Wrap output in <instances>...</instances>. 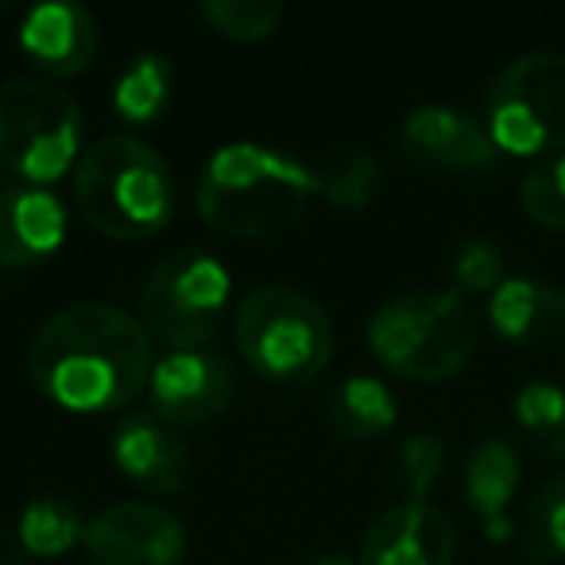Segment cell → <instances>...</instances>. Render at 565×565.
Instances as JSON below:
<instances>
[{"instance_id":"6da1fadb","label":"cell","mask_w":565,"mask_h":565,"mask_svg":"<svg viewBox=\"0 0 565 565\" xmlns=\"http://www.w3.org/2000/svg\"><path fill=\"white\" fill-rule=\"evenodd\" d=\"M151 338L113 302H74L51 315L28 345V376L51 403L78 415L120 411L151 380Z\"/></svg>"},{"instance_id":"7a4b0ae2","label":"cell","mask_w":565,"mask_h":565,"mask_svg":"<svg viewBox=\"0 0 565 565\" xmlns=\"http://www.w3.org/2000/svg\"><path fill=\"white\" fill-rule=\"evenodd\" d=\"M315 194V167L256 140L217 148L194 182V205L205 225L241 241L287 233L307 217Z\"/></svg>"},{"instance_id":"3957f363","label":"cell","mask_w":565,"mask_h":565,"mask_svg":"<svg viewBox=\"0 0 565 565\" xmlns=\"http://www.w3.org/2000/svg\"><path fill=\"white\" fill-rule=\"evenodd\" d=\"M74 198L82 217L113 241H148L163 233L179 205L167 159L132 132H109L82 151Z\"/></svg>"},{"instance_id":"277c9868","label":"cell","mask_w":565,"mask_h":565,"mask_svg":"<svg viewBox=\"0 0 565 565\" xmlns=\"http://www.w3.org/2000/svg\"><path fill=\"white\" fill-rule=\"evenodd\" d=\"M477 318L457 291H407L387 299L369 322V345L403 380L438 384L477 353Z\"/></svg>"},{"instance_id":"5b68a950","label":"cell","mask_w":565,"mask_h":565,"mask_svg":"<svg viewBox=\"0 0 565 565\" xmlns=\"http://www.w3.org/2000/svg\"><path fill=\"white\" fill-rule=\"evenodd\" d=\"M233 333L244 364L275 384H310L333 356V322L322 302L282 282L236 302Z\"/></svg>"},{"instance_id":"8992f818","label":"cell","mask_w":565,"mask_h":565,"mask_svg":"<svg viewBox=\"0 0 565 565\" xmlns=\"http://www.w3.org/2000/svg\"><path fill=\"white\" fill-rule=\"evenodd\" d=\"M82 159V109L47 78L0 82V167L28 186L63 179Z\"/></svg>"},{"instance_id":"52a82bcc","label":"cell","mask_w":565,"mask_h":565,"mask_svg":"<svg viewBox=\"0 0 565 565\" xmlns=\"http://www.w3.org/2000/svg\"><path fill=\"white\" fill-rule=\"evenodd\" d=\"M233 307V275L202 248L163 256L140 287V326L167 349H205Z\"/></svg>"},{"instance_id":"ba28073f","label":"cell","mask_w":565,"mask_h":565,"mask_svg":"<svg viewBox=\"0 0 565 565\" xmlns=\"http://www.w3.org/2000/svg\"><path fill=\"white\" fill-rule=\"evenodd\" d=\"M484 128L508 156L565 151V55L531 51L511 58L488 86Z\"/></svg>"},{"instance_id":"9c48e42d","label":"cell","mask_w":565,"mask_h":565,"mask_svg":"<svg viewBox=\"0 0 565 565\" xmlns=\"http://www.w3.org/2000/svg\"><path fill=\"white\" fill-rule=\"evenodd\" d=\"M89 565H179L186 526L151 500H120L86 523Z\"/></svg>"},{"instance_id":"30bf717a","label":"cell","mask_w":565,"mask_h":565,"mask_svg":"<svg viewBox=\"0 0 565 565\" xmlns=\"http://www.w3.org/2000/svg\"><path fill=\"white\" fill-rule=\"evenodd\" d=\"M151 407L167 426H202L225 415L236 395V372L217 349H167L151 364Z\"/></svg>"},{"instance_id":"8fae6325","label":"cell","mask_w":565,"mask_h":565,"mask_svg":"<svg viewBox=\"0 0 565 565\" xmlns=\"http://www.w3.org/2000/svg\"><path fill=\"white\" fill-rule=\"evenodd\" d=\"M403 148L418 163L461 174H488L500 167L503 151L477 117L449 105H423L403 120Z\"/></svg>"},{"instance_id":"7c38bea8","label":"cell","mask_w":565,"mask_h":565,"mask_svg":"<svg viewBox=\"0 0 565 565\" xmlns=\"http://www.w3.org/2000/svg\"><path fill=\"white\" fill-rule=\"evenodd\" d=\"M454 523L426 500L387 508L361 542V565H454Z\"/></svg>"},{"instance_id":"4fadbf2b","label":"cell","mask_w":565,"mask_h":565,"mask_svg":"<svg viewBox=\"0 0 565 565\" xmlns=\"http://www.w3.org/2000/svg\"><path fill=\"white\" fill-rule=\"evenodd\" d=\"M97 20L86 4L74 0H43L28 9L20 24V47L51 78L86 74L97 58Z\"/></svg>"},{"instance_id":"5bb4252c","label":"cell","mask_w":565,"mask_h":565,"mask_svg":"<svg viewBox=\"0 0 565 565\" xmlns=\"http://www.w3.org/2000/svg\"><path fill=\"white\" fill-rule=\"evenodd\" d=\"M66 241V205L47 186L0 190V267H35Z\"/></svg>"},{"instance_id":"9a60e30c","label":"cell","mask_w":565,"mask_h":565,"mask_svg":"<svg viewBox=\"0 0 565 565\" xmlns=\"http://www.w3.org/2000/svg\"><path fill=\"white\" fill-rule=\"evenodd\" d=\"M113 461L143 492L171 495L190 480L186 441L163 418L132 415L113 434Z\"/></svg>"},{"instance_id":"2e32d148","label":"cell","mask_w":565,"mask_h":565,"mask_svg":"<svg viewBox=\"0 0 565 565\" xmlns=\"http://www.w3.org/2000/svg\"><path fill=\"white\" fill-rule=\"evenodd\" d=\"M492 330L511 345H554L565 338V291L546 279H503L488 302Z\"/></svg>"},{"instance_id":"e0dca14e","label":"cell","mask_w":565,"mask_h":565,"mask_svg":"<svg viewBox=\"0 0 565 565\" xmlns=\"http://www.w3.org/2000/svg\"><path fill=\"white\" fill-rule=\"evenodd\" d=\"M519 480H523V465H519V454L511 441L488 438L469 454V465H465V495H469V508L480 515L484 534L492 542L511 539L508 508L519 492Z\"/></svg>"},{"instance_id":"ac0fdd59","label":"cell","mask_w":565,"mask_h":565,"mask_svg":"<svg viewBox=\"0 0 565 565\" xmlns=\"http://www.w3.org/2000/svg\"><path fill=\"white\" fill-rule=\"evenodd\" d=\"M399 418L395 395L384 380L376 376H349L326 399V423L349 441H372L384 438Z\"/></svg>"},{"instance_id":"d6986e66","label":"cell","mask_w":565,"mask_h":565,"mask_svg":"<svg viewBox=\"0 0 565 565\" xmlns=\"http://www.w3.org/2000/svg\"><path fill=\"white\" fill-rule=\"evenodd\" d=\"M174 94V66L159 51H143L136 55L125 71L117 74V86H113V109L120 113V120L128 125H151L159 113L171 105Z\"/></svg>"},{"instance_id":"ffe728a7","label":"cell","mask_w":565,"mask_h":565,"mask_svg":"<svg viewBox=\"0 0 565 565\" xmlns=\"http://www.w3.org/2000/svg\"><path fill=\"white\" fill-rule=\"evenodd\" d=\"M315 179H318V194L330 205H338V210H369L387 186V174L380 167V159L361 148H345L326 156L315 167Z\"/></svg>"},{"instance_id":"44dd1931","label":"cell","mask_w":565,"mask_h":565,"mask_svg":"<svg viewBox=\"0 0 565 565\" xmlns=\"http://www.w3.org/2000/svg\"><path fill=\"white\" fill-rule=\"evenodd\" d=\"M17 539L32 557H63L71 554L78 542H86V523H82L78 508L63 495H40L20 511V531Z\"/></svg>"},{"instance_id":"7402d4cb","label":"cell","mask_w":565,"mask_h":565,"mask_svg":"<svg viewBox=\"0 0 565 565\" xmlns=\"http://www.w3.org/2000/svg\"><path fill=\"white\" fill-rule=\"evenodd\" d=\"M515 430L539 457L565 461V392L546 380H534L515 395Z\"/></svg>"},{"instance_id":"603a6c76","label":"cell","mask_w":565,"mask_h":565,"mask_svg":"<svg viewBox=\"0 0 565 565\" xmlns=\"http://www.w3.org/2000/svg\"><path fill=\"white\" fill-rule=\"evenodd\" d=\"M523 550L534 562H562L565 557V472L550 477L526 503Z\"/></svg>"},{"instance_id":"cb8c5ba5","label":"cell","mask_w":565,"mask_h":565,"mask_svg":"<svg viewBox=\"0 0 565 565\" xmlns=\"http://www.w3.org/2000/svg\"><path fill=\"white\" fill-rule=\"evenodd\" d=\"M202 20L225 40H264L279 28V0H202Z\"/></svg>"},{"instance_id":"d4e9b609","label":"cell","mask_w":565,"mask_h":565,"mask_svg":"<svg viewBox=\"0 0 565 565\" xmlns=\"http://www.w3.org/2000/svg\"><path fill=\"white\" fill-rule=\"evenodd\" d=\"M519 198H523V210L531 213L539 225L565 233V151L539 159V163L526 171L523 186H519Z\"/></svg>"},{"instance_id":"484cf974","label":"cell","mask_w":565,"mask_h":565,"mask_svg":"<svg viewBox=\"0 0 565 565\" xmlns=\"http://www.w3.org/2000/svg\"><path fill=\"white\" fill-rule=\"evenodd\" d=\"M454 279L469 295H492L503 282V252L488 236H469L454 256Z\"/></svg>"},{"instance_id":"4316f807","label":"cell","mask_w":565,"mask_h":565,"mask_svg":"<svg viewBox=\"0 0 565 565\" xmlns=\"http://www.w3.org/2000/svg\"><path fill=\"white\" fill-rule=\"evenodd\" d=\"M446 465V446L434 434H411L399 446V480L407 488L411 500H423L434 488V480L441 477Z\"/></svg>"},{"instance_id":"83f0119b","label":"cell","mask_w":565,"mask_h":565,"mask_svg":"<svg viewBox=\"0 0 565 565\" xmlns=\"http://www.w3.org/2000/svg\"><path fill=\"white\" fill-rule=\"evenodd\" d=\"M0 565H32V554H28L24 542L9 526H0Z\"/></svg>"},{"instance_id":"f1b7e54d","label":"cell","mask_w":565,"mask_h":565,"mask_svg":"<svg viewBox=\"0 0 565 565\" xmlns=\"http://www.w3.org/2000/svg\"><path fill=\"white\" fill-rule=\"evenodd\" d=\"M315 565H361V562H353L349 554H326V557H318Z\"/></svg>"},{"instance_id":"f546056e","label":"cell","mask_w":565,"mask_h":565,"mask_svg":"<svg viewBox=\"0 0 565 565\" xmlns=\"http://www.w3.org/2000/svg\"><path fill=\"white\" fill-rule=\"evenodd\" d=\"M0 271H4V267H0Z\"/></svg>"}]
</instances>
